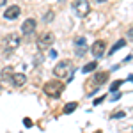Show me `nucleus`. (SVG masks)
I'll use <instances>...</instances> for the list:
<instances>
[{
  "mask_svg": "<svg viewBox=\"0 0 133 133\" xmlns=\"http://www.w3.org/2000/svg\"><path fill=\"white\" fill-rule=\"evenodd\" d=\"M73 9L76 11V14H78L80 18H83V16L89 14L91 5H89V2H73Z\"/></svg>",
  "mask_w": 133,
  "mask_h": 133,
  "instance_id": "20e7f679",
  "label": "nucleus"
},
{
  "mask_svg": "<svg viewBox=\"0 0 133 133\" xmlns=\"http://www.w3.org/2000/svg\"><path fill=\"white\" fill-rule=\"evenodd\" d=\"M36 27H37V21L34 20V18H27V20L23 21V25H21V32H23V36H30V34H34Z\"/></svg>",
  "mask_w": 133,
  "mask_h": 133,
  "instance_id": "39448f33",
  "label": "nucleus"
},
{
  "mask_svg": "<svg viewBox=\"0 0 133 133\" xmlns=\"http://www.w3.org/2000/svg\"><path fill=\"white\" fill-rule=\"evenodd\" d=\"M96 66H98V62L92 61V62H89V64H85V66H83L82 71L83 73H91V71H94V69H96Z\"/></svg>",
  "mask_w": 133,
  "mask_h": 133,
  "instance_id": "9b49d317",
  "label": "nucleus"
},
{
  "mask_svg": "<svg viewBox=\"0 0 133 133\" xmlns=\"http://www.w3.org/2000/svg\"><path fill=\"white\" fill-rule=\"evenodd\" d=\"M11 82H12V85H14V87H21L23 83L27 82V76H25L23 73H12Z\"/></svg>",
  "mask_w": 133,
  "mask_h": 133,
  "instance_id": "1a4fd4ad",
  "label": "nucleus"
},
{
  "mask_svg": "<svg viewBox=\"0 0 133 133\" xmlns=\"http://www.w3.org/2000/svg\"><path fill=\"white\" fill-rule=\"evenodd\" d=\"M25 126H32V121H30V119H25Z\"/></svg>",
  "mask_w": 133,
  "mask_h": 133,
  "instance_id": "dca6fc26",
  "label": "nucleus"
},
{
  "mask_svg": "<svg viewBox=\"0 0 133 133\" xmlns=\"http://www.w3.org/2000/svg\"><path fill=\"white\" fill-rule=\"evenodd\" d=\"M121 83H123V82H121V80H117V82H114V83H112V87H110V89H112V91H117Z\"/></svg>",
  "mask_w": 133,
  "mask_h": 133,
  "instance_id": "2eb2a0df",
  "label": "nucleus"
},
{
  "mask_svg": "<svg viewBox=\"0 0 133 133\" xmlns=\"http://www.w3.org/2000/svg\"><path fill=\"white\" fill-rule=\"evenodd\" d=\"M12 78V69L11 68H4L2 69V80H11Z\"/></svg>",
  "mask_w": 133,
  "mask_h": 133,
  "instance_id": "f8f14e48",
  "label": "nucleus"
},
{
  "mask_svg": "<svg viewBox=\"0 0 133 133\" xmlns=\"http://www.w3.org/2000/svg\"><path fill=\"white\" fill-rule=\"evenodd\" d=\"M75 108H76V103H68V105L64 107V112H66V114H71Z\"/></svg>",
  "mask_w": 133,
  "mask_h": 133,
  "instance_id": "ddd939ff",
  "label": "nucleus"
},
{
  "mask_svg": "<svg viewBox=\"0 0 133 133\" xmlns=\"http://www.w3.org/2000/svg\"><path fill=\"white\" fill-rule=\"evenodd\" d=\"M5 2H7V0H0V5H5Z\"/></svg>",
  "mask_w": 133,
  "mask_h": 133,
  "instance_id": "a211bd4d",
  "label": "nucleus"
},
{
  "mask_svg": "<svg viewBox=\"0 0 133 133\" xmlns=\"http://www.w3.org/2000/svg\"><path fill=\"white\" fill-rule=\"evenodd\" d=\"M124 44H126V43H124V39H119V41L115 43V46H114L112 50H110V53H114L115 50H119V48H121V46H124Z\"/></svg>",
  "mask_w": 133,
  "mask_h": 133,
  "instance_id": "4468645a",
  "label": "nucleus"
},
{
  "mask_svg": "<svg viewBox=\"0 0 133 133\" xmlns=\"http://www.w3.org/2000/svg\"><path fill=\"white\" fill-rule=\"evenodd\" d=\"M44 92L48 94V96H51V98H59L62 94V91H64V83L59 82V80H51V82H46L44 83Z\"/></svg>",
  "mask_w": 133,
  "mask_h": 133,
  "instance_id": "f257e3e1",
  "label": "nucleus"
},
{
  "mask_svg": "<svg viewBox=\"0 0 133 133\" xmlns=\"http://www.w3.org/2000/svg\"><path fill=\"white\" fill-rule=\"evenodd\" d=\"M107 78H108V73H107V71L98 73V75L94 76V83H96V85H99V83H103L105 80H107Z\"/></svg>",
  "mask_w": 133,
  "mask_h": 133,
  "instance_id": "9d476101",
  "label": "nucleus"
},
{
  "mask_svg": "<svg viewBox=\"0 0 133 133\" xmlns=\"http://www.w3.org/2000/svg\"><path fill=\"white\" fill-rule=\"evenodd\" d=\"M20 12H21L20 5H9V7L5 9V12H4V18H5V20H16V18L20 16Z\"/></svg>",
  "mask_w": 133,
  "mask_h": 133,
  "instance_id": "6e6552de",
  "label": "nucleus"
},
{
  "mask_svg": "<svg viewBox=\"0 0 133 133\" xmlns=\"http://www.w3.org/2000/svg\"><path fill=\"white\" fill-rule=\"evenodd\" d=\"M105 50H107V43L105 41H94V44L91 46V51L92 55L96 57V59H99V57H103V53H105Z\"/></svg>",
  "mask_w": 133,
  "mask_h": 133,
  "instance_id": "423d86ee",
  "label": "nucleus"
},
{
  "mask_svg": "<svg viewBox=\"0 0 133 133\" xmlns=\"http://www.w3.org/2000/svg\"><path fill=\"white\" fill-rule=\"evenodd\" d=\"M128 36H130V37L133 39V29H130V32H128Z\"/></svg>",
  "mask_w": 133,
  "mask_h": 133,
  "instance_id": "f3484780",
  "label": "nucleus"
},
{
  "mask_svg": "<svg viewBox=\"0 0 133 133\" xmlns=\"http://www.w3.org/2000/svg\"><path fill=\"white\" fill-rule=\"evenodd\" d=\"M5 50H14V48H18V44H20V36L18 34H9L7 37H5Z\"/></svg>",
  "mask_w": 133,
  "mask_h": 133,
  "instance_id": "0eeeda50",
  "label": "nucleus"
},
{
  "mask_svg": "<svg viewBox=\"0 0 133 133\" xmlns=\"http://www.w3.org/2000/svg\"><path fill=\"white\" fill-rule=\"evenodd\" d=\"M53 73L57 78H64V76H69L73 73V64L69 61H61L55 68H53Z\"/></svg>",
  "mask_w": 133,
  "mask_h": 133,
  "instance_id": "f03ea898",
  "label": "nucleus"
},
{
  "mask_svg": "<svg viewBox=\"0 0 133 133\" xmlns=\"http://www.w3.org/2000/svg\"><path fill=\"white\" fill-rule=\"evenodd\" d=\"M53 34L51 32H44L41 37L37 39V46H39V50H48L51 44H53Z\"/></svg>",
  "mask_w": 133,
  "mask_h": 133,
  "instance_id": "7ed1b4c3",
  "label": "nucleus"
}]
</instances>
